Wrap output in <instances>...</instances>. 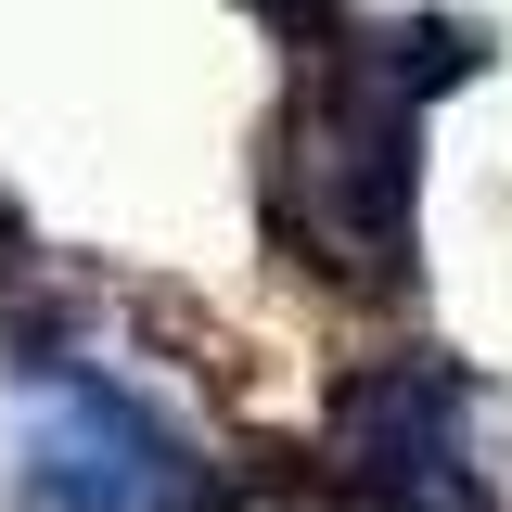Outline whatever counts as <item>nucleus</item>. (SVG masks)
Here are the masks:
<instances>
[{
	"label": "nucleus",
	"instance_id": "nucleus-1",
	"mask_svg": "<svg viewBox=\"0 0 512 512\" xmlns=\"http://www.w3.org/2000/svg\"><path fill=\"white\" fill-rule=\"evenodd\" d=\"M180 436L128 397V384L39 359V423H26V512H192Z\"/></svg>",
	"mask_w": 512,
	"mask_h": 512
},
{
	"label": "nucleus",
	"instance_id": "nucleus-2",
	"mask_svg": "<svg viewBox=\"0 0 512 512\" xmlns=\"http://www.w3.org/2000/svg\"><path fill=\"white\" fill-rule=\"evenodd\" d=\"M333 461H346L359 512H487L474 500V461H461V384L436 359H397V372L346 384Z\"/></svg>",
	"mask_w": 512,
	"mask_h": 512
}]
</instances>
